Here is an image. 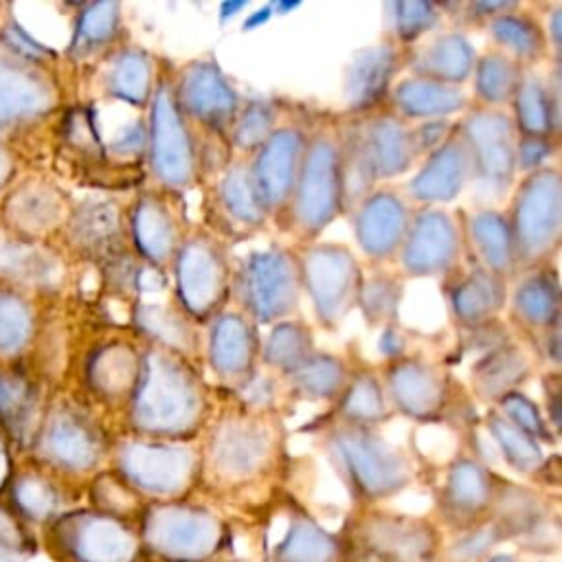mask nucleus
Segmentation results:
<instances>
[{
  "label": "nucleus",
  "mask_w": 562,
  "mask_h": 562,
  "mask_svg": "<svg viewBox=\"0 0 562 562\" xmlns=\"http://www.w3.org/2000/svg\"><path fill=\"white\" fill-rule=\"evenodd\" d=\"M125 413L143 439L180 441L206 424L213 402L195 364L143 340L140 369Z\"/></svg>",
  "instance_id": "obj_1"
},
{
  "label": "nucleus",
  "mask_w": 562,
  "mask_h": 562,
  "mask_svg": "<svg viewBox=\"0 0 562 562\" xmlns=\"http://www.w3.org/2000/svg\"><path fill=\"white\" fill-rule=\"evenodd\" d=\"M340 119L345 211L386 180L408 173L417 160L408 123L389 105Z\"/></svg>",
  "instance_id": "obj_2"
},
{
  "label": "nucleus",
  "mask_w": 562,
  "mask_h": 562,
  "mask_svg": "<svg viewBox=\"0 0 562 562\" xmlns=\"http://www.w3.org/2000/svg\"><path fill=\"white\" fill-rule=\"evenodd\" d=\"M340 213H345L340 119L312 114L305 151L288 206L285 231L301 244H310L316 241Z\"/></svg>",
  "instance_id": "obj_3"
},
{
  "label": "nucleus",
  "mask_w": 562,
  "mask_h": 562,
  "mask_svg": "<svg viewBox=\"0 0 562 562\" xmlns=\"http://www.w3.org/2000/svg\"><path fill=\"white\" fill-rule=\"evenodd\" d=\"M173 68H158L154 94L149 99V114L145 121V173L149 187L182 195L200 182V132L180 112L173 88Z\"/></svg>",
  "instance_id": "obj_4"
},
{
  "label": "nucleus",
  "mask_w": 562,
  "mask_h": 562,
  "mask_svg": "<svg viewBox=\"0 0 562 562\" xmlns=\"http://www.w3.org/2000/svg\"><path fill=\"white\" fill-rule=\"evenodd\" d=\"M518 274L555 266L562 244V180L558 167L525 173L514 187L507 211Z\"/></svg>",
  "instance_id": "obj_5"
},
{
  "label": "nucleus",
  "mask_w": 562,
  "mask_h": 562,
  "mask_svg": "<svg viewBox=\"0 0 562 562\" xmlns=\"http://www.w3.org/2000/svg\"><path fill=\"white\" fill-rule=\"evenodd\" d=\"M301 272L296 250L268 246L250 250L233 266L231 303L257 327L294 318L301 305Z\"/></svg>",
  "instance_id": "obj_6"
},
{
  "label": "nucleus",
  "mask_w": 562,
  "mask_h": 562,
  "mask_svg": "<svg viewBox=\"0 0 562 562\" xmlns=\"http://www.w3.org/2000/svg\"><path fill=\"white\" fill-rule=\"evenodd\" d=\"M169 274L173 279V301L198 325H206L231 303L233 261L226 241L204 226H191Z\"/></svg>",
  "instance_id": "obj_7"
},
{
  "label": "nucleus",
  "mask_w": 562,
  "mask_h": 562,
  "mask_svg": "<svg viewBox=\"0 0 562 562\" xmlns=\"http://www.w3.org/2000/svg\"><path fill=\"white\" fill-rule=\"evenodd\" d=\"M470 156V182L479 198L503 200L516 178V127L509 110L470 103L457 121Z\"/></svg>",
  "instance_id": "obj_8"
},
{
  "label": "nucleus",
  "mask_w": 562,
  "mask_h": 562,
  "mask_svg": "<svg viewBox=\"0 0 562 562\" xmlns=\"http://www.w3.org/2000/svg\"><path fill=\"white\" fill-rule=\"evenodd\" d=\"M312 114L301 105L285 110L281 123L250 156V176L261 209L274 226L285 231L290 198L305 151Z\"/></svg>",
  "instance_id": "obj_9"
},
{
  "label": "nucleus",
  "mask_w": 562,
  "mask_h": 562,
  "mask_svg": "<svg viewBox=\"0 0 562 562\" xmlns=\"http://www.w3.org/2000/svg\"><path fill=\"white\" fill-rule=\"evenodd\" d=\"M42 57V46L20 29L0 37V125L26 123L55 108L57 83Z\"/></svg>",
  "instance_id": "obj_10"
},
{
  "label": "nucleus",
  "mask_w": 562,
  "mask_h": 562,
  "mask_svg": "<svg viewBox=\"0 0 562 562\" xmlns=\"http://www.w3.org/2000/svg\"><path fill=\"white\" fill-rule=\"evenodd\" d=\"M301 290L325 329H336L356 310L362 268L345 244L310 241L296 250Z\"/></svg>",
  "instance_id": "obj_11"
},
{
  "label": "nucleus",
  "mask_w": 562,
  "mask_h": 562,
  "mask_svg": "<svg viewBox=\"0 0 562 562\" xmlns=\"http://www.w3.org/2000/svg\"><path fill=\"white\" fill-rule=\"evenodd\" d=\"M171 88L180 112L198 132L228 136L244 101L213 57H198L173 68Z\"/></svg>",
  "instance_id": "obj_12"
},
{
  "label": "nucleus",
  "mask_w": 562,
  "mask_h": 562,
  "mask_svg": "<svg viewBox=\"0 0 562 562\" xmlns=\"http://www.w3.org/2000/svg\"><path fill=\"white\" fill-rule=\"evenodd\" d=\"M461 263L463 241L459 215L441 206L415 209L395 257L397 274L402 279H446Z\"/></svg>",
  "instance_id": "obj_13"
},
{
  "label": "nucleus",
  "mask_w": 562,
  "mask_h": 562,
  "mask_svg": "<svg viewBox=\"0 0 562 562\" xmlns=\"http://www.w3.org/2000/svg\"><path fill=\"white\" fill-rule=\"evenodd\" d=\"M202 184L206 187L204 228L220 239H246L270 224L252 184L250 156L233 154L231 160Z\"/></svg>",
  "instance_id": "obj_14"
},
{
  "label": "nucleus",
  "mask_w": 562,
  "mask_h": 562,
  "mask_svg": "<svg viewBox=\"0 0 562 562\" xmlns=\"http://www.w3.org/2000/svg\"><path fill=\"white\" fill-rule=\"evenodd\" d=\"M191 224L178 193L145 189L127 209V235L132 250L151 268L169 274L180 244Z\"/></svg>",
  "instance_id": "obj_15"
},
{
  "label": "nucleus",
  "mask_w": 562,
  "mask_h": 562,
  "mask_svg": "<svg viewBox=\"0 0 562 562\" xmlns=\"http://www.w3.org/2000/svg\"><path fill=\"white\" fill-rule=\"evenodd\" d=\"M259 327L233 303L206 323L202 334V360L213 378L235 395L259 369Z\"/></svg>",
  "instance_id": "obj_16"
},
{
  "label": "nucleus",
  "mask_w": 562,
  "mask_h": 562,
  "mask_svg": "<svg viewBox=\"0 0 562 562\" xmlns=\"http://www.w3.org/2000/svg\"><path fill=\"white\" fill-rule=\"evenodd\" d=\"M380 380L393 413L415 422H439L446 413H454L452 378L424 358L404 353L389 360Z\"/></svg>",
  "instance_id": "obj_17"
},
{
  "label": "nucleus",
  "mask_w": 562,
  "mask_h": 562,
  "mask_svg": "<svg viewBox=\"0 0 562 562\" xmlns=\"http://www.w3.org/2000/svg\"><path fill=\"white\" fill-rule=\"evenodd\" d=\"M413 204L402 189L375 187L345 213L358 248L375 266L395 261L413 217Z\"/></svg>",
  "instance_id": "obj_18"
},
{
  "label": "nucleus",
  "mask_w": 562,
  "mask_h": 562,
  "mask_svg": "<svg viewBox=\"0 0 562 562\" xmlns=\"http://www.w3.org/2000/svg\"><path fill=\"white\" fill-rule=\"evenodd\" d=\"M33 439L44 463L68 472L92 468L103 452V439L97 424L86 411L72 404H57L40 424Z\"/></svg>",
  "instance_id": "obj_19"
},
{
  "label": "nucleus",
  "mask_w": 562,
  "mask_h": 562,
  "mask_svg": "<svg viewBox=\"0 0 562 562\" xmlns=\"http://www.w3.org/2000/svg\"><path fill=\"white\" fill-rule=\"evenodd\" d=\"M331 452L349 474L369 492H384L404 481V459L375 432V428L331 424L327 432Z\"/></svg>",
  "instance_id": "obj_20"
},
{
  "label": "nucleus",
  "mask_w": 562,
  "mask_h": 562,
  "mask_svg": "<svg viewBox=\"0 0 562 562\" xmlns=\"http://www.w3.org/2000/svg\"><path fill=\"white\" fill-rule=\"evenodd\" d=\"M406 68V48L384 40L358 50L345 68V114L356 116L386 105L397 75Z\"/></svg>",
  "instance_id": "obj_21"
},
{
  "label": "nucleus",
  "mask_w": 562,
  "mask_h": 562,
  "mask_svg": "<svg viewBox=\"0 0 562 562\" xmlns=\"http://www.w3.org/2000/svg\"><path fill=\"white\" fill-rule=\"evenodd\" d=\"M509 331H516L531 349L560 327V281L555 266L522 272L507 292Z\"/></svg>",
  "instance_id": "obj_22"
},
{
  "label": "nucleus",
  "mask_w": 562,
  "mask_h": 562,
  "mask_svg": "<svg viewBox=\"0 0 562 562\" xmlns=\"http://www.w3.org/2000/svg\"><path fill=\"white\" fill-rule=\"evenodd\" d=\"M448 314L461 331L476 329L498 318L507 305L509 283L501 277L463 261L446 277Z\"/></svg>",
  "instance_id": "obj_23"
},
{
  "label": "nucleus",
  "mask_w": 562,
  "mask_h": 562,
  "mask_svg": "<svg viewBox=\"0 0 562 562\" xmlns=\"http://www.w3.org/2000/svg\"><path fill=\"white\" fill-rule=\"evenodd\" d=\"M470 178L472 169L468 147L459 132V125H454L452 134L443 140V145L419 162V169L402 191L411 200V204L439 206L452 202L465 189Z\"/></svg>",
  "instance_id": "obj_24"
},
{
  "label": "nucleus",
  "mask_w": 562,
  "mask_h": 562,
  "mask_svg": "<svg viewBox=\"0 0 562 562\" xmlns=\"http://www.w3.org/2000/svg\"><path fill=\"white\" fill-rule=\"evenodd\" d=\"M463 261L474 263L503 281L512 283L518 277L516 252L507 217L501 209L481 206L459 215Z\"/></svg>",
  "instance_id": "obj_25"
},
{
  "label": "nucleus",
  "mask_w": 562,
  "mask_h": 562,
  "mask_svg": "<svg viewBox=\"0 0 562 562\" xmlns=\"http://www.w3.org/2000/svg\"><path fill=\"white\" fill-rule=\"evenodd\" d=\"M70 244L86 257L108 261L132 246H125L127 211L114 200L92 198L72 209L66 217Z\"/></svg>",
  "instance_id": "obj_26"
},
{
  "label": "nucleus",
  "mask_w": 562,
  "mask_h": 562,
  "mask_svg": "<svg viewBox=\"0 0 562 562\" xmlns=\"http://www.w3.org/2000/svg\"><path fill=\"white\" fill-rule=\"evenodd\" d=\"M509 114L518 136H560V61H551L549 72L522 68L520 81L509 103Z\"/></svg>",
  "instance_id": "obj_27"
},
{
  "label": "nucleus",
  "mask_w": 562,
  "mask_h": 562,
  "mask_svg": "<svg viewBox=\"0 0 562 562\" xmlns=\"http://www.w3.org/2000/svg\"><path fill=\"white\" fill-rule=\"evenodd\" d=\"M476 50L465 33L439 31L426 35L415 46L406 48L408 75L426 77L448 86H461L470 81Z\"/></svg>",
  "instance_id": "obj_28"
},
{
  "label": "nucleus",
  "mask_w": 562,
  "mask_h": 562,
  "mask_svg": "<svg viewBox=\"0 0 562 562\" xmlns=\"http://www.w3.org/2000/svg\"><path fill=\"white\" fill-rule=\"evenodd\" d=\"M132 321L138 336L145 342L173 351L200 369V358H202L200 325L193 318H189L173 299L158 301V303L136 301Z\"/></svg>",
  "instance_id": "obj_29"
},
{
  "label": "nucleus",
  "mask_w": 562,
  "mask_h": 562,
  "mask_svg": "<svg viewBox=\"0 0 562 562\" xmlns=\"http://www.w3.org/2000/svg\"><path fill=\"white\" fill-rule=\"evenodd\" d=\"M470 94L461 86H448L426 77L404 75L393 83L386 105L406 123L452 119L470 105Z\"/></svg>",
  "instance_id": "obj_30"
},
{
  "label": "nucleus",
  "mask_w": 562,
  "mask_h": 562,
  "mask_svg": "<svg viewBox=\"0 0 562 562\" xmlns=\"http://www.w3.org/2000/svg\"><path fill=\"white\" fill-rule=\"evenodd\" d=\"M485 33L492 48L514 59L520 68H538L547 61L549 44L542 29V18L520 2L487 22Z\"/></svg>",
  "instance_id": "obj_31"
},
{
  "label": "nucleus",
  "mask_w": 562,
  "mask_h": 562,
  "mask_svg": "<svg viewBox=\"0 0 562 562\" xmlns=\"http://www.w3.org/2000/svg\"><path fill=\"white\" fill-rule=\"evenodd\" d=\"M531 378V360L525 347L509 340L483 353L470 371V384L476 400L496 406L505 395L520 391Z\"/></svg>",
  "instance_id": "obj_32"
},
{
  "label": "nucleus",
  "mask_w": 562,
  "mask_h": 562,
  "mask_svg": "<svg viewBox=\"0 0 562 562\" xmlns=\"http://www.w3.org/2000/svg\"><path fill=\"white\" fill-rule=\"evenodd\" d=\"M68 213L70 209L66 198L53 184L40 180L18 187L4 204L7 224L29 237L57 228Z\"/></svg>",
  "instance_id": "obj_33"
},
{
  "label": "nucleus",
  "mask_w": 562,
  "mask_h": 562,
  "mask_svg": "<svg viewBox=\"0 0 562 562\" xmlns=\"http://www.w3.org/2000/svg\"><path fill=\"white\" fill-rule=\"evenodd\" d=\"M140 351L143 340L138 347L127 340H112L99 347L86 367L92 391L108 402L127 406L140 369Z\"/></svg>",
  "instance_id": "obj_34"
},
{
  "label": "nucleus",
  "mask_w": 562,
  "mask_h": 562,
  "mask_svg": "<svg viewBox=\"0 0 562 562\" xmlns=\"http://www.w3.org/2000/svg\"><path fill=\"white\" fill-rule=\"evenodd\" d=\"M160 61L138 46H123L108 59L105 92L130 108H147L156 88Z\"/></svg>",
  "instance_id": "obj_35"
},
{
  "label": "nucleus",
  "mask_w": 562,
  "mask_h": 562,
  "mask_svg": "<svg viewBox=\"0 0 562 562\" xmlns=\"http://www.w3.org/2000/svg\"><path fill=\"white\" fill-rule=\"evenodd\" d=\"M119 463L130 479L143 485H156V472H160V485H173L189 468L191 452L167 441L136 439L121 443Z\"/></svg>",
  "instance_id": "obj_36"
},
{
  "label": "nucleus",
  "mask_w": 562,
  "mask_h": 562,
  "mask_svg": "<svg viewBox=\"0 0 562 562\" xmlns=\"http://www.w3.org/2000/svg\"><path fill=\"white\" fill-rule=\"evenodd\" d=\"M334 424H349L362 428H375L386 422L393 411L386 402V393L380 373L371 369H353L342 395L331 404Z\"/></svg>",
  "instance_id": "obj_37"
},
{
  "label": "nucleus",
  "mask_w": 562,
  "mask_h": 562,
  "mask_svg": "<svg viewBox=\"0 0 562 562\" xmlns=\"http://www.w3.org/2000/svg\"><path fill=\"white\" fill-rule=\"evenodd\" d=\"M351 375V367L334 353L314 351L294 373H290L283 384L292 400L303 402H327L334 404Z\"/></svg>",
  "instance_id": "obj_38"
},
{
  "label": "nucleus",
  "mask_w": 562,
  "mask_h": 562,
  "mask_svg": "<svg viewBox=\"0 0 562 562\" xmlns=\"http://www.w3.org/2000/svg\"><path fill=\"white\" fill-rule=\"evenodd\" d=\"M314 336L305 321L301 318H288L281 323H274L270 334L261 340L259 351V367L279 375L285 380L290 373H294L312 353Z\"/></svg>",
  "instance_id": "obj_39"
},
{
  "label": "nucleus",
  "mask_w": 562,
  "mask_h": 562,
  "mask_svg": "<svg viewBox=\"0 0 562 562\" xmlns=\"http://www.w3.org/2000/svg\"><path fill=\"white\" fill-rule=\"evenodd\" d=\"M520 75L522 68L501 50L490 48L485 53H476L470 77L474 103L483 108L507 110L520 81Z\"/></svg>",
  "instance_id": "obj_40"
},
{
  "label": "nucleus",
  "mask_w": 562,
  "mask_h": 562,
  "mask_svg": "<svg viewBox=\"0 0 562 562\" xmlns=\"http://www.w3.org/2000/svg\"><path fill=\"white\" fill-rule=\"evenodd\" d=\"M37 389L20 371L0 373V426L15 439L35 437L37 424Z\"/></svg>",
  "instance_id": "obj_41"
},
{
  "label": "nucleus",
  "mask_w": 562,
  "mask_h": 562,
  "mask_svg": "<svg viewBox=\"0 0 562 562\" xmlns=\"http://www.w3.org/2000/svg\"><path fill=\"white\" fill-rule=\"evenodd\" d=\"M0 277L18 283L50 285L57 281V259L35 244L0 233Z\"/></svg>",
  "instance_id": "obj_42"
},
{
  "label": "nucleus",
  "mask_w": 562,
  "mask_h": 562,
  "mask_svg": "<svg viewBox=\"0 0 562 562\" xmlns=\"http://www.w3.org/2000/svg\"><path fill=\"white\" fill-rule=\"evenodd\" d=\"M285 110L288 105L274 99H252L241 103L226 136L233 154L252 156L281 123Z\"/></svg>",
  "instance_id": "obj_43"
},
{
  "label": "nucleus",
  "mask_w": 562,
  "mask_h": 562,
  "mask_svg": "<svg viewBox=\"0 0 562 562\" xmlns=\"http://www.w3.org/2000/svg\"><path fill=\"white\" fill-rule=\"evenodd\" d=\"M121 33V4L119 2H90L83 4L72 42L70 53L75 57H92L97 53H103L110 48Z\"/></svg>",
  "instance_id": "obj_44"
},
{
  "label": "nucleus",
  "mask_w": 562,
  "mask_h": 562,
  "mask_svg": "<svg viewBox=\"0 0 562 562\" xmlns=\"http://www.w3.org/2000/svg\"><path fill=\"white\" fill-rule=\"evenodd\" d=\"M402 296L404 279L397 272L375 270L371 274H362L356 307L369 327H391L397 323Z\"/></svg>",
  "instance_id": "obj_45"
},
{
  "label": "nucleus",
  "mask_w": 562,
  "mask_h": 562,
  "mask_svg": "<svg viewBox=\"0 0 562 562\" xmlns=\"http://www.w3.org/2000/svg\"><path fill=\"white\" fill-rule=\"evenodd\" d=\"M443 11L432 2H386L384 4V26L386 40L411 48L428 33L441 24Z\"/></svg>",
  "instance_id": "obj_46"
},
{
  "label": "nucleus",
  "mask_w": 562,
  "mask_h": 562,
  "mask_svg": "<svg viewBox=\"0 0 562 562\" xmlns=\"http://www.w3.org/2000/svg\"><path fill=\"white\" fill-rule=\"evenodd\" d=\"M11 507L22 520H48L59 505V492L40 472H22L11 481Z\"/></svg>",
  "instance_id": "obj_47"
},
{
  "label": "nucleus",
  "mask_w": 562,
  "mask_h": 562,
  "mask_svg": "<svg viewBox=\"0 0 562 562\" xmlns=\"http://www.w3.org/2000/svg\"><path fill=\"white\" fill-rule=\"evenodd\" d=\"M487 430L494 437V443L516 470H531L542 461L538 441L516 428L512 422H507L496 408H490L487 413Z\"/></svg>",
  "instance_id": "obj_48"
},
{
  "label": "nucleus",
  "mask_w": 562,
  "mask_h": 562,
  "mask_svg": "<svg viewBox=\"0 0 562 562\" xmlns=\"http://www.w3.org/2000/svg\"><path fill=\"white\" fill-rule=\"evenodd\" d=\"M35 318L29 303L7 290H0V356L20 353L33 336Z\"/></svg>",
  "instance_id": "obj_49"
},
{
  "label": "nucleus",
  "mask_w": 562,
  "mask_h": 562,
  "mask_svg": "<svg viewBox=\"0 0 562 562\" xmlns=\"http://www.w3.org/2000/svg\"><path fill=\"white\" fill-rule=\"evenodd\" d=\"M492 408H496L507 422H512L516 428H520L536 441H553V432H551L547 417L542 415V408L531 397H527L522 391H514V393L505 395Z\"/></svg>",
  "instance_id": "obj_50"
},
{
  "label": "nucleus",
  "mask_w": 562,
  "mask_h": 562,
  "mask_svg": "<svg viewBox=\"0 0 562 562\" xmlns=\"http://www.w3.org/2000/svg\"><path fill=\"white\" fill-rule=\"evenodd\" d=\"M35 553V542L13 507L0 505V562H26Z\"/></svg>",
  "instance_id": "obj_51"
},
{
  "label": "nucleus",
  "mask_w": 562,
  "mask_h": 562,
  "mask_svg": "<svg viewBox=\"0 0 562 562\" xmlns=\"http://www.w3.org/2000/svg\"><path fill=\"white\" fill-rule=\"evenodd\" d=\"M454 125H457V121H452V119H435V121L408 123V136H411V147H413L415 160L422 162L437 147H441L443 140L452 134Z\"/></svg>",
  "instance_id": "obj_52"
},
{
  "label": "nucleus",
  "mask_w": 562,
  "mask_h": 562,
  "mask_svg": "<svg viewBox=\"0 0 562 562\" xmlns=\"http://www.w3.org/2000/svg\"><path fill=\"white\" fill-rule=\"evenodd\" d=\"M558 138L549 136H518L516 140V173H531L547 167V160L555 154Z\"/></svg>",
  "instance_id": "obj_53"
},
{
  "label": "nucleus",
  "mask_w": 562,
  "mask_h": 562,
  "mask_svg": "<svg viewBox=\"0 0 562 562\" xmlns=\"http://www.w3.org/2000/svg\"><path fill=\"white\" fill-rule=\"evenodd\" d=\"M542 29H544V35H547L551 61H560V42H562V4L560 2L544 9Z\"/></svg>",
  "instance_id": "obj_54"
},
{
  "label": "nucleus",
  "mask_w": 562,
  "mask_h": 562,
  "mask_svg": "<svg viewBox=\"0 0 562 562\" xmlns=\"http://www.w3.org/2000/svg\"><path fill=\"white\" fill-rule=\"evenodd\" d=\"M544 386V417L551 428L560 426V371H547L542 378Z\"/></svg>",
  "instance_id": "obj_55"
},
{
  "label": "nucleus",
  "mask_w": 562,
  "mask_h": 562,
  "mask_svg": "<svg viewBox=\"0 0 562 562\" xmlns=\"http://www.w3.org/2000/svg\"><path fill=\"white\" fill-rule=\"evenodd\" d=\"M11 481V454H9V446L4 439V432L0 428V492L4 490V485Z\"/></svg>",
  "instance_id": "obj_56"
},
{
  "label": "nucleus",
  "mask_w": 562,
  "mask_h": 562,
  "mask_svg": "<svg viewBox=\"0 0 562 562\" xmlns=\"http://www.w3.org/2000/svg\"><path fill=\"white\" fill-rule=\"evenodd\" d=\"M11 173H13V158H11V154L0 145V189L9 182Z\"/></svg>",
  "instance_id": "obj_57"
},
{
  "label": "nucleus",
  "mask_w": 562,
  "mask_h": 562,
  "mask_svg": "<svg viewBox=\"0 0 562 562\" xmlns=\"http://www.w3.org/2000/svg\"><path fill=\"white\" fill-rule=\"evenodd\" d=\"M272 11H274V4H266L263 9H259L257 13H252L250 18H246V22H244V31H246V29H255V26H259V24L268 22V20L272 18Z\"/></svg>",
  "instance_id": "obj_58"
},
{
  "label": "nucleus",
  "mask_w": 562,
  "mask_h": 562,
  "mask_svg": "<svg viewBox=\"0 0 562 562\" xmlns=\"http://www.w3.org/2000/svg\"><path fill=\"white\" fill-rule=\"evenodd\" d=\"M239 9H244V2H235V4H233V2H224V4L220 7V11H222V20H226V15L231 18V15H233V13H237Z\"/></svg>",
  "instance_id": "obj_59"
}]
</instances>
